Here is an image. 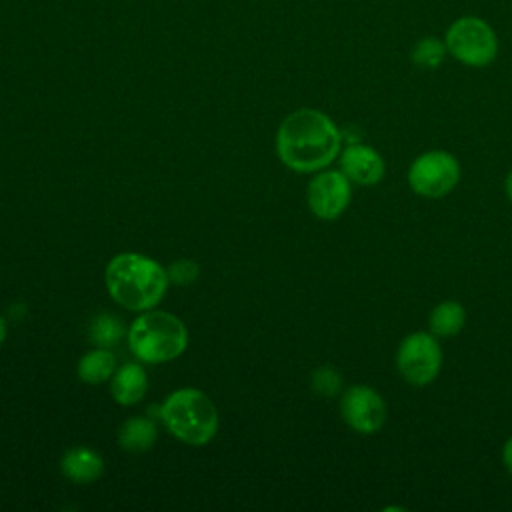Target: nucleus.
Segmentation results:
<instances>
[{"label": "nucleus", "instance_id": "nucleus-1", "mask_svg": "<svg viewBox=\"0 0 512 512\" xmlns=\"http://www.w3.org/2000/svg\"><path fill=\"white\" fill-rule=\"evenodd\" d=\"M342 134L320 110L300 108L288 114L276 134L280 160L296 172L326 168L340 154Z\"/></svg>", "mask_w": 512, "mask_h": 512}, {"label": "nucleus", "instance_id": "nucleus-2", "mask_svg": "<svg viewBox=\"0 0 512 512\" xmlns=\"http://www.w3.org/2000/svg\"><path fill=\"white\" fill-rule=\"evenodd\" d=\"M106 286L110 296L128 310H152L168 288L166 270L134 252L114 256L106 266Z\"/></svg>", "mask_w": 512, "mask_h": 512}, {"label": "nucleus", "instance_id": "nucleus-3", "mask_svg": "<svg viewBox=\"0 0 512 512\" xmlns=\"http://www.w3.org/2000/svg\"><path fill=\"white\" fill-rule=\"evenodd\" d=\"M128 344L142 362H168L188 346V330L180 318L162 310H144L128 328Z\"/></svg>", "mask_w": 512, "mask_h": 512}, {"label": "nucleus", "instance_id": "nucleus-4", "mask_svg": "<svg viewBox=\"0 0 512 512\" xmlns=\"http://www.w3.org/2000/svg\"><path fill=\"white\" fill-rule=\"evenodd\" d=\"M166 428L182 442L202 446L218 432V410L214 402L196 388L172 392L160 406Z\"/></svg>", "mask_w": 512, "mask_h": 512}, {"label": "nucleus", "instance_id": "nucleus-5", "mask_svg": "<svg viewBox=\"0 0 512 512\" xmlns=\"http://www.w3.org/2000/svg\"><path fill=\"white\" fill-rule=\"evenodd\" d=\"M448 54L464 66L484 68L498 56V36L494 28L478 16L456 18L444 34Z\"/></svg>", "mask_w": 512, "mask_h": 512}, {"label": "nucleus", "instance_id": "nucleus-6", "mask_svg": "<svg viewBox=\"0 0 512 512\" xmlns=\"http://www.w3.org/2000/svg\"><path fill=\"white\" fill-rule=\"evenodd\" d=\"M460 180V164L446 150H430L416 156L408 168L410 188L424 198L450 194Z\"/></svg>", "mask_w": 512, "mask_h": 512}, {"label": "nucleus", "instance_id": "nucleus-7", "mask_svg": "<svg viewBox=\"0 0 512 512\" xmlns=\"http://www.w3.org/2000/svg\"><path fill=\"white\" fill-rule=\"evenodd\" d=\"M442 366V350L432 332L408 334L396 350V368L412 386H428Z\"/></svg>", "mask_w": 512, "mask_h": 512}, {"label": "nucleus", "instance_id": "nucleus-8", "mask_svg": "<svg viewBox=\"0 0 512 512\" xmlns=\"http://www.w3.org/2000/svg\"><path fill=\"white\" fill-rule=\"evenodd\" d=\"M340 414L358 434H374L386 422V402L378 390L354 384L340 398Z\"/></svg>", "mask_w": 512, "mask_h": 512}, {"label": "nucleus", "instance_id": "nucleus-9", "mask_svg": "<svg viewBox=\"0 0 512 512\" xmlns=\"http://www.w3.org/2000/svg\"><path fill=\"white\" fill-rule=\"evenodd\" d=\"M352 188L348 176L340 170H326L316 174L308 184V208L322 220L338 218L350 204Z\"/></svg>", "mask_w": 512, "mask_h": 512}, {"label": "nucleus", "instance_id": "nucleus-10", "mask_svg": "<svg viewBox=\"0 0 512 512\" xmlns=\"http://www.w3.org/2000/svg\"><path fill=\"white\" fill-rule=\"evenodd\" d=\"M340 168L350 182L360 186L378 184L384 178V158L366 144H350L340 156Z\"/></svg>", "mask_w": 512, "mask_h": 512}, {"label": "nucleus", "instance_id": "nucleus-11", "mask_svg": "<svg viewBox=\"0 0 512 512\" xmlns=\"http://www.w3.org/2000/svg\"><path fill=\"white\" fill-rule=\"evenodd\" d=\"M60 468L68 480L76 484H90L102 476L104 460L92 448L76 446L64 452Z\"/></svg>", "mask_w": 512, "mask_h": 512}, {"label": "nucleus", "instance_id": "nucleus-12", "mask_svg": "<svg viewBox=\"0 0 512 512\" xmlns=\"http://www.w3.org/2000/svg\"><path fill=\"white\" fill-rule=\"evenodd\" d=\"M110 388L114 400L122 406H132L140 402L148 390V378L144 368L138 364H124L114 372Z\"/></svg>", "mask_w": 512, "mask_h": 512}, {"label": "nucleus", "instance_id": "nucleus-13", "mask_svg": "<svg viewBox=\"0 0 512 512\" xmlns=\"http://www.w3.org/2000/svg\"><path fill=\"white\" fill-rule=\"evenodd\" d=\"M464 322H466V310L456 300H442L432 308L428 318L430 332L440 338L456 336L464 328Z\"/></svg>", "mask_w": 512, "mask_h": 512}, {"label": "nucleus", "instance_id": "nucleus-14", "mask_svg": "<svg viewBox=\"0 0 512 512\" xmlns=\"http://www.w3.org/2000/svg\"><path fill=\"white\" fill-rule=\"evenodd\" d=\"M156 424L150 418L134 416L126 420L118 432V444L126 452H146L156 442Z\"/></svg>", "mask_w": 512, "mask_h": 512}, {"label": "nucleus", "instance_id": "nucleus-15", "mask_svg": "<svg viewBox=\"0 0 512 512\" xmlns=\"http://www.w3.org/2000/svg\"><path fill=\"white\" fill-rule=\"evenodd\" d=\"M116 372V356L108 348H96L78 362V376L86 384H100Z\"/></svg>", "mask_w": 512, "mask_h": 512}, {"label": "nucleus", "instance_id": "nucleus-16", "mask_svg": "<svg viewBox=\"0 0 512 512\" xmlns=\"http://www.w3.org/2000/svg\"><path fill=\"white\" fill-rule=\"evenodd\" d=\"M88 336H90V342L96 344L98 348H112L122 340L124 324L120 322L118 316L104 312L92 320Z\"/></svg>", "mask_w": 512, "mask_h": 512}, {"label": "nucleus", "instance_id": "nucleus-17", "mask_svg": "<svg viewBox=\"0 0 512 512\" xmlns=\"http://www.w3.org/2000/svg\"><path fill=\"white\" fill-rule=\"evenodd\" d=\"M448 50H446V44L444 40L436 38V36H424L420 38L412 50H410V60L414 66L418 68H424V70H434L438 68L444 58H446Z\"/></svg>", "mask_w": 512, "mask_h": 512}, {"label": "nucleus", "instance_id": "nucleus-18", "mask_svg": "<svg viewBox=\"0 0 512 512\" xmlns=\"http://www.w3.org/2000/svg\"><path fill=\"white\" fill-rule=\"evenodd\" d=\"M342 386L340 374L332 366H320L312 372V388L322 396H334Z\"/></svg>", "mask_w": 512, "mask_h": 512}, {"label": "nucleus", "instance_id": "nucleus-19", "mask_svg": "<svg viewBox=\"0 0 512 512\" xmlns=\"http://www.w3.org/2000/svg\"><path fill=\"white\" fill-rule=\"evenodd\" d=\"M166 274L174 284H192L198 278L200 268L192 260H178L166 270Z\"/></svg>", "mask_w": 512, "mask_h": 512}, {"label": "nucleus", "instance_id": "nucleus-20", "mask_svg": "<svg viewBox=\"0 0 512 512\" xmlns=\"http://www.w3.org/2000/svg\"><path fill=\"white\" fill-rule=\"evenodd\" d=\"M502 460H504V466L512 472V438H508V442L504 444V450H502Z\"/></svg>", "mask_w": 512, "mask_h": 512}, {"label": "nucleus", "instance_id": "nucleus-21", "mask_svg": "<svg viewBox=\"0 0 512 512\" xmlns=\"http://www.w3.org/2000/svg\"><path fill=\"white\" fill-rule=\"evenodd\" d=\"M506 196L512 200V172L506 176Z\"/></svg>", "mask_w": 512, "mask_h": 512}, {"label": "nucleus", "instance_id": "nucleus-22", "mask_svg": "<svg viewBox=\"0 0 512 512\" xmlns=\"http://www.w3.org/2000/svg\"><path fill=\"white\" fill-rule=\"evenodd\" d=\"M4 338H6V320L0 316V344L4 342Z\"/></svg>", "mask_w": 512, "mask_h": 512}]
</instances>
